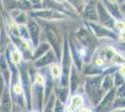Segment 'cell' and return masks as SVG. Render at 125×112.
Returning a JSON list of instances; mask_svg holds the SVG:
<instances>
[{
    "label": "cell",
    "instance_id": "obj_21",
    "mask_svg": "<svg viewBox=\"0 0 125 112\" xmlns=\"http://www.w3.org/2000/svg\"><path fill=\"white\" fill-rule=\"evenodd\" d=\"M1 26H2V23H1V20H0V29H1Z\"/></svg>",
    "mask_w": 125,
    "mask_h": 112
},
{
    "label": "cell",
    "instance_id": "obj_14",
    "mask_svg": "<svg viewBox=\"0 0 125 112\" xmlns=\"http://www.w3.org/2000/svg\"><path fill=\"white\" fill-rule=\"evenodd\" d=\"M10 59H11V62L13 64H19L20 61H21V54H20V52L17 50H13L10 52Z\"/></svg>",
    "mask_w": 125,
    "mask_h": 112
},
{
    "label": "cell",
    "instance_id": "obj_23",
    "mask_svg": "<svg viewBox=\"0 0 125 112\" xmlns=\"http://www.w3.org/2000/svg\"><path fill=\"white\" fill-rule=\"evenodd\" d=\"M120 2H121V1H122V0H120Z\"/></svg>",
    "mask_w": 125,
    "mask_h": 112
},
{
    "label": "cell",
    "instance_id": "obj_6",
    "mask_svg": "<svg viewBox=\"0 0 125 112\" xmlns=\"http://www.w3.org/2000/svg\"><path fill=\"white\" fill-rule=\"evenodd\" d=\"M90 26L93 29L95 37H109L116 38V36L114 35V33L111 32L109 29L105 28L103 25H99V24H96V23H94V22H91L90 23Z\"/></svg>",
    "mask_w": 125,
    "mask_h": 112
},
{
    "label": "cell",
    "instance_id": "obj_4",
    "mask_svg": "<svg viewBox=\"0 0 125 112\" xmlns=\"http://www.w3.org/2000/svg\"><path fill=\"white\" fill-rule=\"evenodd\" d=\"M28 31H29V37H31L34 46L37 47L38 45L39 37H40V27L34 19H30L28 21Z\"/></svg>",
    "mask_w": 125,
    "mask_h": 112
},
{
    "label": "cell",
    "instance_id": "obj_18",
    "mask_svg": "<svg viewBox=\"0 0 125 112\" xmlns=\"http://www.w3.org/2000/svg\"><path fill=\"white\" fill-rule=\"evenodd\" d=\"M14 92H15L16 93H21V92H22V89H21V85H16L14 87Z\"/></svg>",
    "mask_w": 125,
    "mask_h": 112
},
{
    "label": "cell",
    "instance_id": "obj_17",
    "mask_svg": "<svg viewBox=\"0 0 125 112\" xmlns=\"http://www.w3.org/2000/svg\"><path fill=\"white\" fill-rule=\"evenodd\" d=\"M36 81H37L38 84H42L44 82V79H43V77H42L41 75L37 74L36 76Z\"/></svg>",
    "mask_w": 125,
    "mask_h": 112
},
{
    "label": "cell",
    "instance_id": "obj_3",
    "mask_svg": "<svg viewBox=\"0 0 125 112\" xmlns=\"http://www.w3.org/2000/svg\"><path fill=\"white\" fill-rule=\"evenodd\" d=\"M35 17L42 18L45 20H61L66 18V15L62 12H60L54 10H35L32 12Z\"/></svg>",
    "mask_w": 125,
    "mask_h": 112
},
{
    "label": "cell",
    "instance_id": "obj_19",
    "mask_svg": "<svg viewBox=\"0 0 125 112\" xmlns=\"http://www.w3.org/2000/svg\"><path fill=\"white\" fill-rule=\"evenodd\" d=\"M29 1L33 4H39L41 2V0H29Z\"/></svg>",
    "mask_w": 125,
    "mask_h": 112
},
{
    "label": "cell",
    "instance_id": "obj_20",
    "mask_svg": "<svg viewBox=\"0 0 125 112\" xmlns=\"http://www.w3.org/2000/svg\"><path fill=\"white\" fill-rule=\"evenodd\" d=\"M80 112H91V110H89V109H81Z\"/></svg>",
    "mask_w": 125,
    "mask_h": 112
},
{
    "label": "cell",
    "instance_id": "obj_15",
    "mask_svg": "<svg viewBox=\"0 0 125 112\" xmlns=\"http://www.w3.org/2000/svg\"><path fill=\"white\" fill-rule=\"evenodd\" d=\"M52 74L53 78H58L60 76V68L58 67V65L53 64L52 66Z\"/></svg>",
    "mask_w": 125,
    "mask_h": 112
},
{
    "label": "cell",
    "instance_id": "obj_12",
    "mask_svg": "<svg viewBox=\"0 0 125 112\" xmlns=\"http://www.w3.org/2000/svg\"><path fill=\"white\" fill-rule=\"evenodd\" d=\"M70 3V5H72L78 11V12H82L84 9V0H67Z\"/></svg>",
    "mask_w": 125,
    "mask_h": 112
},
{
    "label": "cell",
    "instance_id": "obj_22",
    "mask_svg": "<svg viewBox=\"0 0 125 112\" xmlns=\"http://www.w3.org/2000/svg\"><path fill=\"white\" fill-rule=\"evenodd\" d=\"M54 1H56V2H61L62 0H54Z\"/></svg>",
    "mask_w": 125,
    "mask_h": 112
},
{
    "label": "cell",
    "instance_id": "obj_1",
    "mask_svg": "<svg viewBox=\"0 0 125 112\" xmlns=\"http://www.w3.org/2000/svg\"><path fill=\"white\" fill-rule=\"evenodd\" d=\"M46 36H47V38L49 40L50 44L52 45V47L54 49L55 52L57 54L58 57H60L61 55V44H62V41H61V37H60V35L59 33L52 26H47L46 27Z\"/></svg>",
    "mask_w": 125,
    "mask_h": 112
},
{
    "label": "cell",
    "instance_id": "obj_13",
    "mask_svg": "<svg viewBox=\"0 0 125 112\" xmlns=\"http://www.w3.org/2000/svg\"><path fill=\"white\" fill-rule=\"evenodd\" d=\"M17 28H18V37L20 36V37H21L24 39H28L30 37L29 34H28V31H27V28H26L24 24H20V25L17 26Z\"/></svg>",
    "mask_w": 125,
    "mask_h": 112
},
{
    "label": "cell",
    "instance_id": "obj_10",
    "mask_svg": "<svg viewBox=\"0 0 125 112\" xmlns=\"http://www.w3.org/2000/svg\"><path fill=\"white\" fill-rule=\"evenodd\" d=\"M54 54L52 51H49V52H47V54L45 56H43L41 59H39L37 62V65H44V64H48L50 63H52L54 61Z\"/></svg>",
    "mask_w": 125,
    "mask_h": 112
},
{
    "label": "cell",
    "instance_id": "obj_8",
    "mask_svg": "<svg viewBox=\"0 0 125 112\" xmlns=\"http://www.w3.org/2000/svg\"><path fill=\"white\" fill-rule=\"evenodd\" d=\"M85 17L88 20H92V21H96L98 20V15H97V11L94 9V6L93 4H89L86 9H85Z\"/></svg>",
    "mask_w": 125,
    "mask_h": 112
},
{
    "label": "cell",
    "instance_id": "obj_11",
    "mask_svg": "<svg viewBox=\"0 0 125 112\" xmlns=\"http://www.w3.org/2000/svg\"><path fill=\"white\" fill-rule=\"evenodd\" d=\"M50 49H51V47L48 43H42L41 45H39L37 48V51L35 53V58H37V57L43 55L45 52H47L48 51H50Z\"/></svg>",
    "mask_w": 125,
    "mask_h": 112
},
{
    "label": "cell",
    "instance_id": "obj_7",
    "mask_svg": "<svg viewBox=\"0 0 125 112\" xmlns=\"http://www.w3.org/2000/svg\"><path fill=\"white\" fill-rule=\"evenodd\" d=\"M10 15L13 19V21H15L16 23L20 24H23L27 21V16L24 13V11H22L21 10H11Z\"/></svg>",
    "mask_w": 125,
    "mask_h": 112
},
{
    "label": "cell",
    "instance_id": "obj_5",
    "mask_svg": "<svg viewBox=\"0 0 125 112\" xmlns=\"http://www.w3.org/2000/svg\"><path fill=\"white\" fill-rule=\"evenodd\" d=\"M77 38L79 42L83 45L85 48H93L94 47V38L92 37V35L84 28H81L78 31L76 34Z\"/></svg>",
    "mask_w": 125,
    "mask_h": 112
},
{
    "label": "cell",
    "instance_id": "obj_16",
    "mask_svg": "<svg viewBox=\"0 0 125 112\" xmlns=\"http://www.w3.org/2000/svg\"><path fill=\"white\" fill-rule=\"evenodd\" d=\"M115 27H116L118 30L122 31V30H124V22L121 21H116V22H115Z\"/></svg>",
    "mask_w": 125,
    "mask_h": 112
},
{
    "label": "cell",
    "instance_id": "obj_2",
    "mask_svg": "<svg viewBox=\"0 0 125 112\" xmlns=\"http://www.w3.org/2000/svg\"><path fill=\"white\" fill-rule=\"evenodd\" d=\"M97 15L100 20V22L105 28H113L115 26V21L112 17L110 16L108 11L105 10V8L102 3L97 4Z\"/></svg>",
    "mask_w": 125,
    "mask_h": 112
},
{
    "label": "cell",
    "instance_id": "obj_9",
    "mask_svg": "<svg viewBox=\"0 0 125 112\" xmlns=\"http://www.w3.org/2000/svg\"><path fill=\"white\" fill-rule=\"evenodd\" d=\"M82 103H83V100L80 96L76 95L74 96L71 100V104L68 107V111L69 112H73L75 110H77L78 107H80L82 106Z\"/></svg>",
    "mask_w": 125,
    "mask_h": 112
}]
</instances>
